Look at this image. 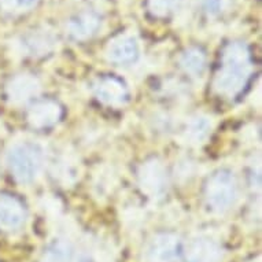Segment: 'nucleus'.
I'll list each match as a JSON object with an SVG mask.
<instances>
[{
  "instance_id": "obj_1",
  "label": "nucleus",
  "mask_w": 262,
  "mask_h": 262,
  "mask_svg": "<svg viewBox=\"0 0 262 262\" xmlns=\"http://www.w3.org/2000/svg\"><path fill=\"white\" fill-rule=\"evenodd\" d=\"M251 58L247 46L233 41L225 47L220 69L214 78V90L227 98H236L247 85L251 74Z\"/></svg>"
},
{
  "instance_id": "obj_2",
  "label": "nucleus",
  "mask_w": 262,
  "mask_h": 262,
  "mask_svg": "<svg viewBox=\"0 0 262 262\" xmlns=\"http://www.w3.org/2000/svg\"><path fill=\"white\" fill-rule=\"evenodd\" d=\"M7 163L15 180L22 184L32 183L43 169V147L37 143H15L7 152Z\"/></svg>"
},
{
  "instance_id": "obj_3",
  "label": "nucleus",
  "mask_w": 262,
  "mask_h": 262,
  "mask_svg": "<svg viewBox=\"0 0 262 262\" xmlns=\"http://www.w3.org/2000/svg\"><path fill=\"white\" fill-rule=\"evenodd\" d=\"M236 179L229 170H219L207 180L205 195L207 205L214 211H225L236 198Z\"/></svg>"
},
{
  "instance_id": "obj_4",
  "label": "nucleus",
  "mask_w": 262,
  "mask_h": 262,
  "mask_svg": "<svg viewBox=\"0 0 262 262\" xmlns=\"http://www.w3.org/2000/svg\"><path fill=\"white\" fill-rule=\"evenodd\" d=\"M139 187L150 198L162 196L168 187L166 169L158 159H150L140 166L138 173Z\"/></svg>"
},
{
  "instance_id": "obj_5",
  "label": "nucleus",
  "mask_w": 262,
  "mask_h": 262,
  "mask_svg": "<svg viewBox=\"0 0 262 262\" xmlns=\"http://www.w3.org/2000/svg\"><path fill=\"white\" fill-rule=\"evenodd\" d=\"M180 253V237L174 233H159L148 246L147 262H177Z\"/></svg>"
},
{
  "instance_id": "obj_6",
  "label": "nucleus",
  "mask_w": 262,
  "mask_h": 262,
  "mask_svg": "<svg viewBox=\"0 0 262 262\" xmlns=\"http://www.w3.org/2000/svg\"><path fill=\"white\" fill-rule=\"evenodd\" d=\"M94 94L99 102L108 106H121L128 99V90L116 77H102L95 82Z\"/></svg>"
},
{
  "instance_id": "obj_7",
  "label": "nucleus",
  "mask_w": 262,
  "mask_h": 262,
  "mask_svg": "<svg viewBox=\"0 0 262 262\" xmlns=\"http://www.w3.org/2000/svg\"><path fill=\"white\" fill-rule=\"evenodd\" d=\"M62 117V108L54 100H40L32 104L28 112V122L36 129H46L55 125Z\"/></svg>"
},
{
  "instance_id": "obj_8",
  "label": "nucleus",
  "mask_w": 262,
  "mask_h": 262,
  "mask_svg": "<svg viewBox=\"0 0 262 262\" xmlns=\"http://www.w3.org/2000/svg\"><path fill=\"white\" fill-rule=\"evenodd\" d=\"M106 54H107V59L113 63H132L139 56L138 40L134 36H118L110 41Z\"/></svg>"
},
{
  "instance_id": "obj_9",
  "label": "nucleus",
  "mask_w": 262,
  "mask_h": 262,
  "mask_svg": "<svg viewBox=\"0 0 262 262\" xmlns=\"http://www.w3.org/2000/svg\"><path fill=\"white\" fill-rule=\"evenodd\" d=\"M40 84L37 78L29 74H19L10 80L7 84V96L10 102L15 104L26 103L39 94Z\"/></svg>"
},
{
  "instance_id": "obj_10",
  "label": "nucleus",
  "mask_w": 262,
  "mask_h": 262,
  "mask_svg": "<svg viewBox=\"0 0 262 262\" xmlns=\"http://www.w3.org/2000/svg\"><path fill=\"white\" fill-rule=\"evenodd\" d=\"M26 217L25 207L17 198L3 195L0 196V229L14 231L24 224Z\"/></svg>"
},
{
  "instance_id": "obj_11",
  "label": "nucleus",
  "mask_w": 262,
  "mask_h": 262,
  "mask_svg": "<svg viewBox=\"0 0 262 262\" xmlns=\"http://www.w3.org/2000/svg\"><path fill=\"white\" fill-rule=\"evenodd\" d=\"M100 18L95 13L84 11L77 14L68 24V32L69 35L76 40H86L92 37L99 29Z\"/></svg>"
},
{
  "instance_id": "obj_12",
  "label": "nucleus",
  "mask_w": 262,
  "mask_h": 262,
  "mask_svg": "<svg viewBox=\"0 0 262 262\" xmlns=\"http://www.w3.org/2000/svg\"><path fill=\"white\" fill-rule=\"evenodd\" d=\"M220 257L221 250L209 239L192 241L185 249V262H217Z\"/></svg>"
},
{
  "instance_id": "obj_13",
  "label": "nucleus",
  "mask_w": 262,
  "mask_h": 262,
  "mask_svg": "<svg viewBox=\"0 0 262 262\" xmlns=\"http://www.w3.org/2000/svg\"><path fill=\"white\" fill-rule=\"evenodd\" d=\"M72 258H73L72 245L63 239H56L44 250L40 262H72Z\"/></svg>"
},
{
  "instance_id": "obj_14",
  "label": "nucleus",
  "mask_w": 262,
  "mask_h": 262,
  "mask_svg": "<svg viewBox=\"0 0 262 262\" xmlns=\"http://www.w3.org/2000/svg\"><path fill=\"white\" fill-rule=\"evenodd\" d=\"M180 64L184 69L185 73L192 74V76H198L205 69L206 64V55L202 50L196 47L188 48L185 50L180 56Z\"/></svg>"
},
{
  "instance_id": "obj_15",
  "label": "nucleus",
  "mask_w": 262,
  "mask_h": 262,
  "mask_svg": "<svg viewBox=\"0 0 262 262\" xmlns=\"http://www.w3.org/2000/svg\"><path fill=\"white\" fill-rule=\"evenodd\" d=\"M211 126H213L211 121L207 117H195L187 125L185 138H187V140H189V143H193V144L203 143L207 139V136L210 135Z\"/></svg>"
},
{
  "instance_id": "obj_16",
  "label": "nucleus",
  "mask_w": 262,
  "mask_h": 262,
  "mask_svg": "<svg viewBox=\"0 0 262 262\" xmlns=\"http://www.w3.org/2000/svg\"><path fill=\"white\" fill-rule=\"evenodd\" d=\"M180 0H148V9L157 17H166L177 9Z\"/></svg>"
},
{
  "instance_id": "obj_17",
  "label": "nucleus",
  "mask_w": 262,
  "mask_h": 262,
  "mask_svg": "<svg viewBox=\"0 0 262 262\" xmlns=\"http://www.w3.org/2000/svg\"><path fill=\"white\" fill-rule=\"evenodd\" d=\"M0 3L6 11L22 13V11H28L32 9L37 3V0H0Z\"/></svg>"
},
{
  "instance_id": "obj_18",
  "label": "nucleus",
  "mask_w": 262,
  "mask_h": 262,
  "mask_svg": "<svg viewBox=\"0 0 262 262\" xmlns=\"http://www.w3.org/2000/svg\"><path fill=\"white\" fill-rule=\"evenodd\" d=\"M25 46L28 47L30 54H44L51 48V41L46 37H40V36H32L26 40Z\"/></svg>"
},
{
  "instance_id": "obj_19",
  "label": "nucleus",
  "mask_w": 262,
  "mask_h": 262,
  "mask_svg": "<svg viewBox=\"0 0 262 262\" xmlns=\"http://www.w3.org/2000/svg\"><path fill=\"white\" fill-rule=\"evenodd\" d=\"M225 0H202L203 9L210 15H217L223 11Z\"/></svg>"
}]
</instances>
